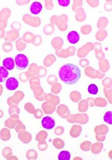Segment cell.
<instances>
[{
    "instance_id": "obj_1",
    "label": "cell",
    "mask_w": 112,
    "mask_h": 160,
    "mask_svg": "<svg viewBox=\"0 0 112 160\" xmlns=\"http://www.w3.org/2000/svg\"><path fill=\"white\" fill-rule=\"evenodd\" d=\"M60 79L67 84H75L79 80L81 72L79 67L72 64H67L61 67L59 71Z\"/></svg>"
},
{
    "instance_id": "obj_2",
    "label": "cell",
    "mask_w": 112,
    "mask_h": 160,
    "mask_svg": "<svg viewBox=\"0 0 112 160\" xmlns=\"http://www.w3.org/2000/svg\"><path fill=\"white\" fill-rule=\"evenodd\" d=\"M15 62L17 69L22 70L28 67L29 60L28 58L23 54H19L15 58Z\"/></svg>"
},
{
    "instance_id": "obj_3",
    "label": "cell",
    "mask_w": 112,
    "mask_h": 160,
    "mask_svg": "<svg viewBox=\"0 0 112 160\" xmlns=\"http://www.w3.org/2000/svg\"><path fill=\"white\" fill-rule=\"evenodd\" d=\"M42 125L44 128L47 130H51L55 127L56 122L52 117L48 116L43 118L42 121Z\"/></svg>"
},
{
    "instance_id": "obj_4",
    "label": "cell",
    "mask_w": 112,
    "mask_h": 160,
    "mask_svg": "<svg viewBox=\"0 0 112 160\" xmlns=\"http://www.w3.org/2000/svg\"><path fill=\"white\" fill-rule=\"evenodd\" d=\"M18 85L19 83L17 79L13 77L9 78L5 84V87L9 91H14L17 89Z\"/></svg>"
},
{
    "instance_id": "obj_5",
    "label": "cell",
    "mask_w": 112,
    "mask_h": 160,
    "mask_svg": "<svg viewBox=\"0 0 112 160\" xmlns=\"http://www.w3.org/2000/svg\"><path fill=\"white\" fill-rule=\"evenodd\" d=\"M67 39L70 43L73 44H75L79 41L80 36L77 32L75 31H73L69 33L68 36H67Z\"/></svg>"
},
{
    "instance_id": "obj_6",
    "label": "cell",
    "mask_w": 112,
    "mask_h": 160,
    "mask_svg": "<svg viewBox=\"0 0 112 160\" xmlns=\"http://www.w3.org/2000/svg\"><path fill=\"white\" fill-rule=\"evenodd\" d=\"M3 65L8 70H13L15 66V62L13 58L8 57L5 58L3 62Z\"/></svg>"
},
{
    "instance_id": "obj_7",
    "label": "cell",
    "mask_w": 112,
    "mask_h": 160,
    "mask_svg": "<svg viewBox=\"0 0 112 160\" xmlns=\"http://www.w3.org/2000/svg\"><path fill=\"white\" fill-rule=\"evenodd\" d=\"M43 9L41 4L38 2H33L31 5L30 10L31 13L33 14L37 15Z\"/></svg>"
},
{
    "instance_id": "obj_8",
    "label": "cell",
    "mask_w": 112,
    "mask_h": 160,
    "mask_svg": "<svg viewBox=\"0 0 112 160\" xmlns=\"http://www.w3.org/2000/svg\"><path fill=\"white\" fill-rule=\"evenodd\" d=\"M9 76V72L4 67H0V83L4 82Z\"/></svg>"
},
{
    "instance_id": "obj_9",
    "label": "cell",
    "mask_w": 112,
    "mask_h": 160,
    "mask_svg": "<svg viewBox=\"0 0 112 160\" xmlns=\"http://www.w3.org/2000/svg\"><path fill=\"white\" fill-rule=\"evenodd\" d=\"M71 154L69 152L63 151L61 152L59 156V160H70L71 159Z\"/></svg>"
},
{
    "instance_id": "obj_10",
    "label": "cell",
    "mask_w": 112,
    "mask_h": 160,
    "mask_svg": "<svg viewBox=\"0 0 112 160\" xmlns=\"http://www.w3.org/2000/svg\"><path fill=\"white\" fill-rule=\"evenodd\" d=\"M88 91L89 93L93 95H96L98 92V87L95 84H90L88 88Z\"/></svg>"
},
{
    "instance_id": "obj_11",
    "label": "cell",
    "mask_w": 112,
    "mask_h": 160,
    "mask_svg": "<svg viewBox=\"0 0 112 160\" xmlns=\"http://www.w3.org/2000/svg\"><path fill=\"white\" fill-rule=\"evenodd\" d=\"M104 121L109 124H112V112H107L106 113L104 118Z\"/></svg>"
},
{
    "instance_id": "obj_12",
    "label": "cell",
    "mask_w": 112,
    "mask_h": 160,
    "mask_svg": "<svg viewBox=\"0 0 112 160\" xmlns=\"http://www.w3.org/2000/svg\"><path fill=\"white\" fill-rule=\"evenodd\" d=\"M58 2L61 6L65 7L69 5L70 1L69 0H59Z\"/></svg>"
}]
</instances>
